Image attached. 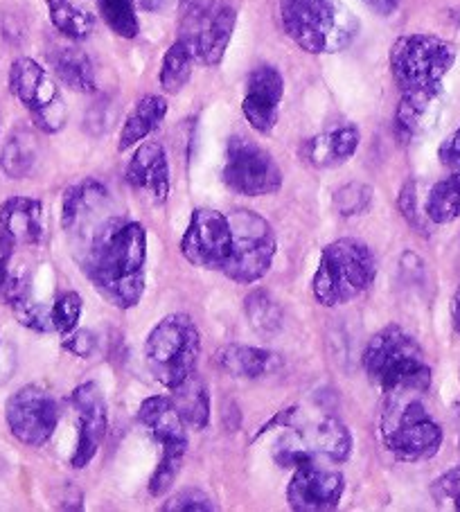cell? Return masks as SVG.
I'll return each instance as SVG.
<instances>
[{
	"mask_svg": "<svg viewBox=\"0 0 460 512\" xmlns=\"http://www.w3.org/2000/svg\"><path fill=\"white\" fill-rule=\"evenodd\" d=\"M84 273L97 294L118 310H131L145 294L147 231L134 219L97 224L84 249Z\"/></svg>",
	"mask_w": 460,
	"mask_h": 512,
	"instance_id": "1",
	"label": "cell"
},
{
	"mask_svg": "<svg viewBox=\"0 0 460 512\" xmlns=\"http://www.w3.org/2000/svg\"><path fill=\"white\" fill-rule=\"evenodd\" d=\"M364 368L370 382L386 395L424 393L431 386L424 350L400 325H386L368 341Z\"/></svg>",
	"mask_w": 460,
	"mask_h": 512,
	"instance_id": "2",
	"label": "cell"
},
{
	"mask_svg": "<svg viewBox=\"0 0 460 512\" xmlns=\"http://www.w3.org/2000/svg\"><path fill=\"white\" fill-rule=\"evenodd\" d=\"M289 39L309 55H332L355 41L359 21L341 0H280Z\"/></svg>",
	"mask_w": 460,
	"mask_h": 512,
	"instance_id": "3",
	"label": "cell"
},
{
	"mask_svg": "<svg viewBox=\"0 0 460 512\" xmlns=\"http://www.w3.org/2000/svg\"><path fill=\"white\" fill-rule=\"evenodd\" d=\"M375 278L377 260L370 246L355 237H341L323 249L312 291L318 305L336 307L366 294L375 285Z\"/></svg>",
	"mask_w": 460,
	"mask_h": 512,
	"instance_id": "4",
	"label": "cell"
},
{
	"mask_svg": "<svg viewBox=\"0 0 460 512\" xmlns=\"http://www.w3.org/2000/svg\"><path fill=\"white\" fill-rule=\"evenodd\" d=\"M391 73L402 95L438 97L456 64V46L433 34H406L391 48Z\"/></svg>",
	"mask_w": 460,
	"mask_h": 512,
	"instance_id": "5",
	"label": "cell"
},
{
	"mask_svg": "<svg viewBox=\"0 0 460 512\" xmlns=\"http://www.w3.org/2000/svg\"><path fill=\"white\" fill-rule=\"evenodd\" d=\"M201 355V334L188 314H170L158 321L145 341L149 373L165 388H176L197 373Z\"/></svg>",
	"mask_w": 460,
	"mask_h": 512,
	"instance_id": "6",
	"label": "cell"
},
{
	"mask_svg": "<svg viewBox=\"0 0 460 512\" xmlns=\"http://www.w3.org/2000/svg\"><path fill=\"white\" fill-rule=\"evenodd\" d=\"M413 393L388 395L393 404L382 416V443L397 461L418 463L433 458L440 452L442 429L429 416L420 400H413Z\"/></svg>",
	"mask_w": 460,
	"mask_h": 512,
	"instance_id": "7",
	"label": "cell"
},
{
	"mask_svg": "<svg viewBox=\"0 0 460 512\" xmlns=\"http://www.w3.org/2000/svg\"><path fill=\"white\" fill-rule=\"evenodd\" d=\"M228 222L230 255L221 273L237 285H253L267 276L276 258V233L267 219L246 208L230 213Z\"/></svg>",
	"mask_w": 460,
	"mask_h": 512,
	"instance_id": "8",
	"label": "cell"
},
{
	"mask_svg": "<svg viewBox=\"0 0 460 512\" xmlns=\"http://www.w3.org/2000/svg\"><path fill=\"white\" fill-rule=\"evenodd\" d=\"M237 12L230 0H185L179 39L203 66H219L233 39Z\"/></svg>",
	"mask_w": 460,
	"mask_h": 512,
	"instance_id": "9",
	"label": "cell"
},
{
	"mask_svg": "<svg viewBox=\"0 0 460 512\" xmlns=\"http://www.w3.org/2000/svg\"><path fill=\"white\" fill-rule=\"evenodd\" d=\"M10 91L28 109L34 127L43 134H59L66 127L68 109L55 79L39 61L19 57L10 68Z\"/></svg>",
	"mask_w": 460,
	"mask_h": 512,
	"instance_id": "10",
	"label": "cell"
},
{
	"mask_svg": "<svg viewBox=\"0 0 460 512\" xmlns=\"http://www.w3.org/2000/svg\"><path fill=\"white\" fill-rule=\"evenodd\" d=\"M226 188L242 197H267L282 188V170L267 149L246 136H233L221 172Z\"/></svg>",
	"mask_w": 460,
	"mask_h": 512,
	"instance_id": "11",
	"label": "cell"
},
{
	"mask_svg": "<svg viewBox=\"0 0 460 512\" xmlns=\"http://www.w3.org/2000/svg\"><path fill=\"white\" fill-rule=\"evenodd\" d=\"M7 427L19 443L43 447L55 436L59 425V406L46 388L30 384L16 391L5 406Z\"/></svg>",
	"mask_w": 460,
	"mask_h": 512,
	"instance_id": "12",
	"label": "cell"
},
{
	"mask_svg": "<svg viewBox=\"0 0 460 512\" xmlns=\"http://www.w3.org/2000/svg\"><path fill=\"white\" fill-rule=\"evenodd\" d=\"M183 258L199 269L224 271L230 255L228 215L212 208L194 210L181 240Z\"/></svg>",
	"mask_w": 460,
	"mask_h": 512,
	"instance_id": "13",
	"label": "cell"
},
{
	"mask_svg": "<svg viewBox=\"0 0 460 512\" xmlns=\"http://www.w3.org/2000/svg\"><path fill=\"white\" fill-rule=\"evenodd\" d=\"M70 404L77 413V447L73 458H70V465L75 470H84L95 454L100 452L106 438V427H109L106 402L100 386L95 382H86L70 393Z\"/></svg>",
	"mask_w": 460,
	"mask_h": 512,
	"instance_id": "14",
	"label": "cell"
},
{
	"mask_svg": "<svg viewBox=\"0 0 460 512\" xmlns=\"http://www.w3.org/2000/svg\"><path fill=\"white\" fill-rule=\"evenodd\" d=\"M343 490V474L325 470L314 461L296 467L287 488V501L296 512H327L339 506Z\"/></svg>",
	"mask_w": 460,
	"mask_h": 512,
	"instance_id": "15",
	"label": "cell"
},
{
	"mask_svg": "<svg viewBox=\"0 0 460 512\" xmlns=\"http://www.w3.org/2000/svg\"><path fill=\"white\" fill-rule=\"evenodd\" d=\"M282 95H285V79L278 68L258 66L246 79L242 113L258 134L267 136L278 125Z\"/></svg>",
	"mask_w": 460,
	"mask_h": 512,
	"instance_id": "16",
	"label": "cell"
},
{
	"mask_svg": "<svg viewBox=\"0 0 460 512\" xmlns=\"http://www.w3.org/2000/svg\"><path fill=\"white\" fill-rule=\"evenodd\" d=\"M125 181L136 192H147L154 203H165L170 194V163L161 143H143L125 172Z\"/></svg>",
	"mask_w": 460,
	"mask_h": 512,
	"instance_id": "17",
	"label": "cell"
},
{
	"mask_svg": "<svg viewBox=\"0 0 460 512\" xmlns=\"http://www.w3.org/2000/svg\"><path fill=\"white\" fill-rule=\"evenodd\" d=\"M138 420L149 436H152L161 449L165 447H188V434H185L183 420L176 411L172 397L154 395L140 404Z\"/></svg>",
	"mask_w": 460,
	"mask_h": 512,
	"instance_id": "18",
	"label": "cell"
},
{
	"mask_svg": "<svg viewBox=\"0 0 460 512\" xmlns=\"http://www.w3.org/2000/svg\"><path fill=\"white\" fill-rule=\"evenodd\" d=\"M0 228L19 246H37L43 240V206L39 199L10 197L0 203Z\"/></svg>",
	"mask_w": 460,
	"mask_h": 512,
	"instance_id": "19",
	"label": "cell"
},
{
	"mask_svg": "<svg viewBox=\"0 0 460 512\" xmlns=\"http://www.w3.org/2000/svg\"><path fill=\"white\" fill-rule=\"evenodd\" d=\"M359 140L361 134L355 125H341L309 138L303 145V156L309 165L318 167V170L336 167L355 156Z\"/></svg>",
	"mask_w": 460,
	"mask_h": 512,
	"instance_id": "20",
	"label": "cell"
},
{
	"mask_svg": "<svg viewBox=\"0 0 460 512\" xmlns=\"http://www.w3.org/2000/svg\"><path fill=\"white\" fill-rule=\"evenodd\" d=\"M215 364L226 375L237 379H260L280 368L276 352L253 346H224L215 355Z\"/></svg>",
	"mask_w": 460,
	"mask_h": 512,
	"instance_id": "21",
	"label": "cell"
},
{
	"mask_svg": "<svg viewBox=\"0 0 460 512\" xmlns=\"http://www.w3.org/2000/svg\"><path fill=\"white\" fill-rule=\"evenodd\" d=\"M167 116V100L163 95H143L136 102V107L125 120L120 131L118 152H127L134 145H140L154 131L161 127V122Z\"/></svg>",
	"mask_w": 460,
	"mask_h": 512,
	"instance_id": "22",
	"label": "cell"
},
{
	"mask_svg": "<svg viewBox=\"0 0 460 512\" xmlns=\"http://www.w3.org/2000/svg\"><path fill=\"white\" fill-rule=\"evenodd\" d=\"M48 61L61 84L73 88L77 93H95L97 79L93 61L88 59L84 50L75 46H57L48 52Z\"/></svg>",
	"mask_w": 460,
	"mask_h": 512,
	"instance_id": "23",
	"label": "cell"
},
{
	"mask_svg": "<svg viewBox=\"0 0 460 512\" xmlns=\"http://www.w3.org/2000/svg\"><path fill=\"white\" fill-rule=\"evenodd\" d=\"M106 201V188L95 179H86L77 185H70L61 201V226L66 233H73L82 226L84 217H93Z\"/></svg>",
	"mask_w": 460,
	"mask_h": 512,
	"instance_id": "24",
	"label": "cell"
},
{
	"mask_svg": "<svg viewBox=\"0 0 460 512\" xmlns=\"http://www.w3.org/2000/svg\"><path fill=\"white\" fill-rule=\"evenodd\" d=\"M172 402L179 411L183 425L194 431H203L210 422V395L203 379L192 373L185 382L172 388Z\"/></svg>",
	"mask_w": 460,
	"mask_h": 512,
	"instance_id": "25",
	"label": "cell"
},
{
	"mask_svg": "<svg viewBox=\"0 0 460 512\" xmlns=\"http://www.w3.org/2000/svg\"><path fill=\"white\" fill-rule=\"evenodd\" d=\"M305 434L316 458L323 456L327 461L339 465L348 461L352 454V434L341 420L325 418L312 431H305Z\"/></svg>",
	"mask_w": 460,
	"mask_h": 512,
	"instance_id": "26",
	"label": "cell"
},
{
	"mask_svg": "<svg viewBox=\"0 0 460 512\" xmlns=\"http://www.w3.org/2000/svg\"><path fill=\"white\" fill-rule=\"evenodd\" d=\"M39 163V143L32 131L19 129L7 140L0 152V170L10 179H28Z\"/></svg>",
	"mask_w": 460,
	"mask_h": 512,
	"instance_id": "27",
	"label": "cell"
},
{
	"mask_svg": "<svg viewBox=\"0 0 460 512\" xmlns=\"http://www.w3.org/2000/svg\"><path fill=\"white\" fill-rule=\"evenodd\" d=\"M424 215L433 224H451L460 217V170L438 181L427 194Z\"/></svg>",
	"mask_w": 460,
	"mask_h": 512,
	"instance_id": "28",
	"label": "cell"
},
{
	"mask_svg": "<svg viewBox=\"0 0 460 512\" xmlns=\"http://www.w3.org/2000/svg\"><path fill=\"white\" fill-rule=\"evenodd\" d=\"M50 21L59 34L70 41H84L95 30V19L88 12L79 10L73 0H46Z\"/></svg>",
	"mask_w": 460,
	"mask_h": 512,
	"instance_id": "29",
	"label": "cell"
},
{
	"mask_svg": "<svg viewBox=\"0 0 460 512\" xmlns=\"http://www.w3.org/2000/svg\"><path fill=\"white\" fill-rule=\"evenodd\" d=\"M194 55L192 50L185 46L181 39H176L170 48H167L163 64H161V86L165 93L176 95L188 86L194 68Z\"/></svg>",
	"mask_w": 460,
	"mask_h": 512,
	"instance_id": "30",
	"label": "cell"
},
{
	"mask_svg": "<svg viewBox=\"0 0 460 512\" xmlns=\"http://www.w3.org/2000/svg\"><path fill=\"white\" fill-rule=\"evenodd\" d=\"M244 310H246V319H249L251 328L255 332L264 334V337L278 334L282 330V325H285V314H282L280 305L264 289H255L249 296H246Z\"/></svg>",
	"mask_w": 460,
	"mask_h": 512,
	"instance_id": "31",
	"label": "cell"
},
{
	"mask_svg": "<svg viewBox=\"0 0 460 512\" xmlns=\"http://www.w3.org/2000/svg\"><path fill=\"white\" fill-rule=\"evenodd\" d=\"M97 10L113 34L122 39H136L140 34V21L134 0H97Z\"/></svg>",
	"mask_w": 460,
	"mask_h": 512,
	"instance_id": "32",
	"label": "cell"
},
{
	"mask_svg": "<svg viewBox=\"0 0 460 512\" xmlns=\"http://www.w3.org/2000/svg\"><path fill=\"white\" fill-rule=\"evenodd\" d=\"M10 305H12L16 321H19L23 328L39 332V334L55 332V323H52V307L32 300L28 296V291L21 296H16L14 300H10Z\"/></svg>",
	"mask_w": 460,
	"mask_h": 512,
	"instance_id": "33",
	"label": "cell"
},
{
	"mask_svg": "<svg viewBox=\"0 0 460 512\" xmlns=\"http://www.w3.org/2000/svg\"><path fill=\"white\" fill-rule=\"evenodd\" d=\"M273 458H276V463L280 467L296 470V467L305 463H314L316 454L312 452V447H309L305 431L296 429V431H287V434L278 440L276 449H273Z\"/></svg>",
	"mask_w": 460,
	"mask_h": 512,
	"instance_id": "34",
	"label": "cell"
},
{
	"mask_svg": "<svg viewBox=\"0 0 460 512\" xmlns=\"http://www.w3.org/2000/svg\"><path fill=\"white\" fill-rule=\"evenodd\" d=\"M188 447H165L161 454V461H158V467L149 479V494L152 497H163V494L172 488L176 476L181 472L183 458Z\"/></svg>",
	"mask_w": 460,
	"mask_h": 512,
	"instance_id": "35",
	"label": "cell"
},
{
	"mask_svg": "<svg viewBox=\"0 0 460 512\" xmlns=\"http://www.w3.org/2000/svg\"><path fill=\"white\" fill-rule=\"evenodd\" d=\"M52 307V323H55V332H59L61 337H66L68 332H73L79 323V316H82L84 303L82 296L77 291H66L61 294Z\"/></svg>",
	"mask_w": 460,
	"mask_h": 512,
	"instance_id": "36",
	"label": "cell"
},
{
	"mask_svg": "<svg viewBox=\"0 0 460 512\" xmlns=\"http://www.w3.org/2000/svg\"><path fill=\"white\" fill-rule=\"evenodd\" d=\"M373 203V190L364 183H348L334 194V206L343 217H355L366 213Z\"/></svg>",
	"mask_w": 460,
	"mask_h": 512,
	"instance_id": "37",
	"label": "cell"
},
{
	"mask_svg": "<svg viewBox=\"0 0 460 512\" xmlns=\"http://www.w3.org/2000/svg\"><path fill=\"white\" fill-rule=\"evenodd\" d=\"M161 510L163 512H212L217 510V503L203 490L185 488L181 492H176L174 497L167 499L161 506Z\"/></svg>",
	"mask_w": 460,
	"mask_h": 512,
	"instance_id": "38",
	"label": "cell"
},
{
	"mask_svg": "<svg viewBox=\"0 0 460 512\" xmlns=\"http://www.w3.org/2000/svg\"><path fill=\"white\" fill-rule=\"evenodd\" d=\"M431 497L436 506L442 510H458L460 512V465L449 470L433 481Z\"/></svg>",
	"mask_w": 460,
	"mask_h": 512,
	"instance_id": "39",
	"label": "cell"
},
{
	"mask_svg": "<svg viewBox=\"0 0 460 512\" xmlns=\"http://www.w3.org/2000/svg\"><path fill=\"white\" fill-rule=\"evenodd\" d=\"M64 348L79 359H88L97 348V339L91 330H73L64 337Z\"/></svg>",
	"mask_w": 460,
	"mask_h": 512,
	"instance_id": "40",
	"label": "cell"
},
{
	"mask_svg": "<svg viewBox=\"0 0 460 512\" xmlns=\"http://www.w3.org/2000/svg\"><path fill=\"white\" fill-rule=\"evenodd\" d=\"M14 242L10 240L3 228H0V298H5L7 289H10V282L14 273L10 271V260L14 255Z\"/></svg>",
	"mask_w": 460,
	"mask_h": 512,
	"instance_id": "41",
	"label": "cell"
},
{
	"mask_svg": "<svg viewBox=\"0 0 460 512\" xmlns=\"http://www.w3.org/2000/svg\"><path fill=\"white\" fill-rule=\"evenodd\" d=\"M438 158L449 170H460V127L440 145Z\"/></svg>",
	"mask_w": 460,
	"mask_h": 512,
	"instance_id": "42",
	"label": "cell"
},
{
	"mask_svg": "<svg viewBox=\"0 0 460 512\" xmlns=\"http://www.w3.org/2000/svg\"><path fill=\"white\" fill-rule=\"evenodd\" d=\"M400 208L404 217L409 219V224H413L415 228H422L418 222V201H415V183H406L404 190L400 194Z\"/></svg>",
	"mask_w": 460,
	"mask_h": 512,
	"instance_id": "43",
	"label": "cell"
},
{
	"mask_svg": "<svg viewBox=\"0 0 460 512\" xmlns=\"http://www.w3.org/2000/svg\"><path fill=\"white\" fill-rule=\"evenodd\" d=\"M366 3L379 16H391L400 7V0H366Z\"/></svg>",
	"mask_w": 460,
	"mask_h": 512,
	"instance_id": "44",
	"label": "cell"
},
{
	"mask_svg": "<svg viewBox=\"0 0 460 512\" xmlns=\"http://www.w3.org/2000/svg\"><path fill=\"white\" fill-rule=\"evenodd\" d=\"M451 319H454V328L460 334V285L456 289L454 298H451Z\"/></svg>",
	"mask_w": 460,
	"mask_h": 512,
	"instance_id": "45",
	"label": "cell"
},
{
	"mask_svg": "<svg viewBox=\"0 0 460 512\" xmlns=\"http://www.w3.org/2000/svg\"><path fill=\"white\" fill-rule=\"evenodd\" d=\"M134 3L140 7V10H145V12H156V10H161L165 0H134Z\"/></svg>",
	"mask_w": 460,
	"mask_h": 512,
	"instance_id": "46",
	"label": "cell"
}]
</instances>
